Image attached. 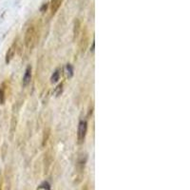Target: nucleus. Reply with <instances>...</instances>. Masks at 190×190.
<instances>
[{
  "mask_svg": "<svg viewBox=\"0 0 190 190\" xmlns=\"http://www.w3.org/2000/svg\"><path fill=\"white\" fill-rule=\"evenodd\" d=\"M37 40V32L36 29L33 26L30 27L26 32V37H25V42L27 47L29 49H32L33 46L35 45Z\"/></svg>",
  "mask_w": 190,
  "mask_h": 190,
  "instance_id": "nucleus-1",
  "label": "nucleus"
},
{
  "mask_svg": "<svg viewBox=\"0 0 190 190\" xmlns=\"http://www.w3.org/2000/svg\"><path fill=\"white\" fill-rule=\"evenodd\" d=\"M87 133V123L85 121L80 122L79 127H78V140L79 143H82L85 140V136Z\"/></svg>",
  "mask_w": 190,
  "mask_h": 190,
  "instance_id": "nucleus-2",
  "label": "nucleus"
},
{
  "mask_svg": "<svg viewBox=\"0 0 190 190\" xmlns=\"http://www.w3.org/2000/svg\"><path fill=\"white\" fill-rule=\"evenodd\" d=\"M63 0H52L51 2V10H52V14H55V13L59 10L60 6L62 5Z\"/></svg>",
  "mask_w": 190,
  "mask_h": 190,
  "instance_id": "nucleus-3",
  "label": "nucleus"
},
{
  "mask_svg": "<svg viewBox=\"0 0 190 190\" xmlns=\"http://www.w3.org/2000/svg\"><path fill=\"white\" fill-rule=\"evenodd\" d=\"M31 67H28L26 72H25V75L23 78V84L24 86H27L28 84L31 82Z\"/></svg>",
  "mask_w": 190,
  "mask_h": 190,
  "instance_id": "nucleus-4",
  "label": "nucleus"
},
{
  "mask_svg": "<svg viewBox=\"0 0 190 190\" xmlns=\"http://www.w3.org/2000/svg\"><path fill=\"white\" fill-rule=\"evenodd\" d=\"M5 99H6V95H5V88L4 84H2L0 87V104H4Z\"/></svg>",
  "mask_w": 190,
  "mask_h": 190,
  "instance_id": "nucleus-5",
  "label": "nucleus"
},
{
  "mask_svg": "<svg viewBox=\"0 0 190 190\" xmlns=\"http://www.w3.org/2000/svg\"><path fill=\"white\" fill-rule=\"evenodd\" d=\"M13 55H14V51H13V47L12 48H10V49L7 52V56H6V63H9L10 59H12L13 57Z\"/></svg>",
  "mask_w": 190,
  "mask_h": 190,
  "instance_id": "nucleus-6",
  "label": "nucleus"
},
{
  "mask_svg": "<svg viewBox=\"0 0 190 190\" xmlns=\"http://www.w3.org/2000/svg\"><path fill=\"white\" fill-rule=\"evenodd\" d=\"M66 71H67V75H68V77H71L73 75V69H72V67L70 65H67Z\"/></svg>",
  "mask_w": 190,
  "mask_h": 190,
  "instance_id": "nucleus-7",
  "label": "nucleus"
},
{
  "mask_svg": "<svg viewBox=\"0 0 190 190\" xmlns=\"http://www.w3.org/2000/svg\"><path fill=\"white\" fill-rule=\"evenodd\" d=\"M59 76H60V72H59V70H57L55 72H53V74H52V82H57L58 80H59Z\"/></svg>",
  "mask_w": 190,
  "mask_h": 190,
  "instance_id": "nucleus-8",
  "label": "nucleus"
},
{
  "mask_svg": "<svg viewBox=\"0 0 190 190\" xmlns=\"http://www.w3.org/2000/svg\"><path fill=\"white\" fill-rule=\"evenodd\" d=\"M45 9H47V4H46V5H45V4L43 5V8L41 9V10H42V12H43V10H44Z\"/></svg>",
  "mask_w": 190,
  "mask_h": 190,
  "instance_id": "nucleus-9",
  "label": "nucleus"
}]
</instances>
